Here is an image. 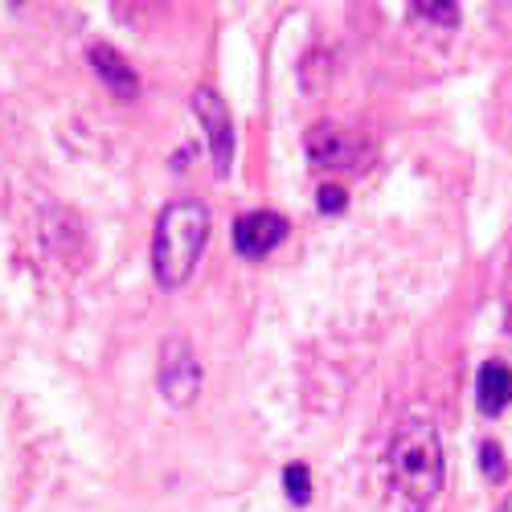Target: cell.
Wrapping results in <instances>:
<instances>
[{
    "label": "cell",
    "mask_w": 512,
    "mask_h": 512,
    "mask_svg": "<svg viewBox=\"0 0 512 512\" xmlns=\"http://www.w3.org/2000/svg\"><path fill=\"white\" fill-rule=\"evenodd\" d=\"M193 111L205 127V140H209V156H213V173L218 177H230V164H234V119H230V107L222 103L218 91L201 87L193 95Z\"/></svg>",
    "instance_id": "5b68a950"
},
{
    "label": "cell",
    "mask_w": 512,
    "mask_h": 512,
    "mask_svg": "<svg viewBox=\"0 0 512 512\" xmlns=\"http://www.w3.org/2000/svg\"><path fill=\"white\" fill-rule=\"evenodd\" d=\"M390 476L402 500H410L414 508H426L443 492L447 455H443V439L435 431V422L410 418L398 426V435L390 443Z\"/></svg>",
    "instance_id": "6da1fadb"
},
{
    "label": "cell",
    "mask_w": 512,
    "mask_h": 512,
    "mask_svg": "<svg viewBox=\"0 0 512 512\" xmlns=\"http://www.w3.org/2000/svg\"><path fill=\"white\" fill-rule=\"evenodd\" d=\"M156 386L164 394V402L173 406H189L201 390V365L197 353L185 336H168L160 345V365H156Z\"/></svg>",
    "instance_id": "277c9868"
},
{
    "label": "cell",
    "mask_w": 512,
    "mask_h": 512,
    "mask_svg": "<svg viewBox=\"0 0 512 512\" xmlns=\"http://www.w3.org/2000/svg\"><path fill=\"white\" fill-rule=\"evenodd\" d=\"M283 238H287V218L267 213V209H254L234 222V250L242 259H263V254H271Z\"/></svg>",
    "instance_id": "8992f818"
},
{
    "label": "cell",
    "mask_w": 512,
    "mask_h": 512,
    "mask_svg": "<svg viewBox=\"0 0 512 512\" xmlns=\"http://www.w3.org/2000/svg\"><path fill=\"white\" fill-rule=\"evenodd\" d=\"M480 463H484L488 480H504V476H508L504 455H500V447H496V443H484V447H480Z\"/></svg>",
    "instance_id": "8fae6325"
},
{
    "label": "cell",
    "mask_w": 512,
    "mask_h": 512,
    "mask_svg": "<svg viewBox=\"0 0 512 512\" xmlns=\"http://www.w3.org/2000/svg\"><path fill=\"white\" fill-rule=\"evenodd\" d=\"M283 484H287L291 504H308L312 500V472H308L304 463H291L287 472H283Z\"/></svg>",
    "instance_id": "9c48e42d"
},
{
    "label": "cell",
    "mask_w": 512,
    "mask_h": 512,
    "mask_svg": "<svg viewBox=\"0 0 512 512\" xmlns=\"http://www.w3.org/2000/svg\"><path fill=\"white\" fill-rule=\"evenodd\" d=\"M476 402L484 414H500L512 402V369L500 361H488L476 377Z\"/></svg>",
    "instance_id": "ba28073f"
},
{
    "label": "cell",
    "mask_w": 512,
    "mask_h": 512,
    "mask_svg": "<svg viewBox=\"0 0 512 512\" xmlns=\"http://www.w3.org/2000/svg\"><path fill=\"white\" fill-rule=\"evenodd\" d=\"M345 205H349L345 189H336V185H324V189H320V209H324V213H340Z\"/></svg>",
    "instance_id": "7c38bea8"
},
{
    "label": "cell",
    "mask_w": 512,
    "mask_h": 512,
    "mask_svg": "<svg viewBox=\"0 0 512 512\" xmlns=\"http://www.w3.org/2000/svg\"><path fill=\"white\" fill-rule=\"evenodd\" d=\"M304 152L316 168H332V173H353L369 160V140L345 123H316L304 136Z\"/></svg>",
    "instance_id": "3957f363"
},
{
    "label": "cell",
    "mask_w": 512,
    "mask_h": 512,
    "mask_svg": "<svg viewBox=\"0 0 512 512\" xmlns=\"http://www.w3.org/2000/svg\"><path fill=\"white\" fill-rule=\"evenodd\" d=\"M87 58H91L95 74L107 82V91H111V95H119V99H136L140 78H136L132 62H127L119 50H111V46H91Z\"/></svg>",
    "instance_id": "52a82bcc"
},
{
    "label": "cell",
    "mask_w": 512,
    "mask_h": 512,
    "mask_svg": "<svg viewBox=\"0 0 512 512\" xmlns=\"http://www.w3.org/2000/svg\"><path fill=\"white\" fill-rule=\"evenodd\" d=\"M414 13L435 25H447V29L459 25V5H431V0H422V5H414Z\"/></svg>",
    "instance_id": "30bf717a"
},
{
    "label": "cell",
    "mask_w": 512,
    "mask_h": 512,
    "mask_svg": "<svg viewBox=\"0 0 512 512\" xmlns=\"http://www.w3.org/2000/svg\"><path fill=\"white\" fill-rule=\"evenodd\" d=\"M209 242V209L201 201H173L160 222H156V238H152V271H156V283L177 291Z\"/></svg>",
    "instance_id": "7a4b0ae2"
},
{
    "label": "cell",
    "mask_w": 512,
    "mask_h": 512,
    "mask_svg": "<svg viewBox=\"0 0 512 512\" xmlns=\"http://www.w3.org/2000/svg\"><path fill=\"white\" fill-rule=\"evenodd\" d=\"M496 512H512V492H508V496L500 500V508H496Z\"/></svg>",
    "instance_id": "4fadbf2b"
}]
</instances>
